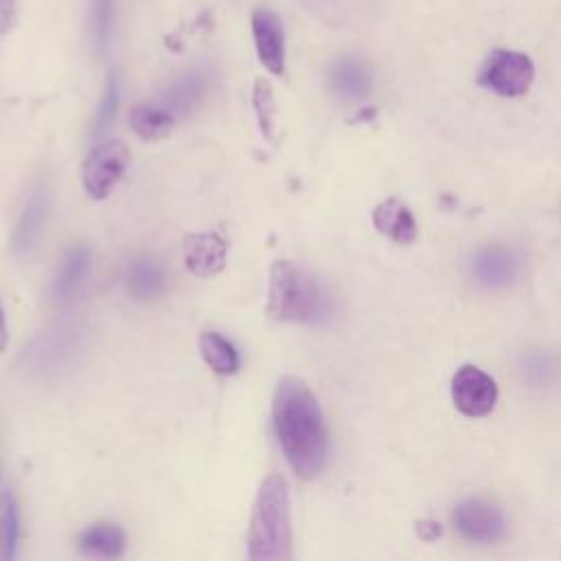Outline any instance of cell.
I'll return each mask as SVG.
<instances>
[{"mask_svg": "<svg viewBox=\"0 0 561 561\" xmlns=\"http://www.w3.org/2000/svg\"><path fill=\"white\" fill-rule=\"evenodd\" d=\"M81 348V331L75 324H57L39 333L22 353L24 370L37 375H57L70 366Z\"/></svg>", "mask_w": 561, "mask_h": 561, "instance_id": "4", "label": "cell"}, {"mask_svg": "<svg viewBox=\"0 0 561 561\" xmlns=\"http://www.w3.org/2000/svg\"><path fill=\"white\" fill-rule=\"evenodd\" d=\"M535 79V64L528 55L517 50L497 48L493 50L482 70H480V85L502 94V96H519L524 94Z\"/></svg>", "mask_w": 561, "mask_h": 561, "instance_id": "6", "label": "cell"}, {"mask_svg": "<svg viewBox=\"0 0 561 561\" xmlns=\"http://www.w3.org/2000/svg\"><path fill=\"white\" fill-rule=\"evenodd\" d=\"M48 186L42 182L33 188V193L28 195L24 208H22V215L15 224V230H13V237H11V250L18 259H24L31 254V250L35 248L39 234H42V228H44V221H46V215H48Z\"/></svg>", "mask_w": 561, "mask_h": 561, "instance_id": "12", "label": "cell"}, {"mask_svg": "<svg viewBox=\"0 0 561 561\" xmlns=\"http://www.w3.org/2000/svg\"><path fill=\"white\" fill-rule=\"evenodd\" d=\"M199 353L217 375H234L239 370V353L234 344L217 331H204L199 335Z\"/></svg>", "mask_w": 561, "mask_h": 561, "instance_id": "20", "label": "cell"}, {"mask_svg": "<svg viewBox=\"0 0 561 561\" xmlns=\"http://www.w3.org/2000/svg\"><path fill=\"white\" fill-rule=\"evenodd\" d=\"M15 22V0H0V37L11 31Z\"/></svg>", "mask_w": 561, "mask_h": 561, "instance_id": "25", "label": "cell"}, {"mask_svg": "<svg viewBox=\"0 0 561 561\" xmlns=\"http://www.w3.org/2000/svg\"><path fill=\"white\" fill-rule=\"evenodd\" d=\"M451 399L467 416H484L495 408L497 386L491 375L473 364H465L451 379Z\"/></svg>", "mask_w": 561, "mask_h": 561, "instance_id": "7", "label": "cell"}, {"mask_svg": "<svg viewBox=\"0 0 561 561\" xmlns=\"http://www.w3.org/2000/svg\"><path fill=\"white\" fill-rule=\"evenodd\" d=\"M116 110H118V77H116L114 70H110L107 79H105V90H103L101 105L96 110V116H94V123H92V129H90L92 138H99L107 131V127L116 118Z\"/></svg>", "mask_w": 561, "mask_h": 561, "instance_id": "23", "label": "cell"}, {"mask_svg": "<svg viewBox=\"0 0 561 561\" xmlns=\"http://www.w3.org/2000/svg\"><path fill=\"white\" fill-rule=\"evenodd\" d=\"M7 342H9V327H7V316H4V309L0 302V355L7 348Z\"/></svg>", "mask_w": 561, "mask_h": 561, "instance_id": "27", "label": "cell"}, {"mask_svg": "<svg viewBox=\"0 0 561 561\" xmlns=\"http://www.w3.org/2000/svg\"><path fill=\"white\" fill-rule=\"evenodd\" d=\"M175 116L162 103H138L129 112V127L131 131L147 142L162 140L171 134L175 125Z\"/></svg>", "mask_w": 561, "mask_h": 561, "instance_id": "19", "label": "cell"}, {"mask_svg": "<svg viewBox=\"0 0 561 561\" xmlns=\"http://www.w3.org/2000/svg\"><path fill=\"white\" fill-rule=\"evenodd\" d=\"M131 153L123 140L110 138L90 149L81 167V182L90 199H105L129 167Z\"/></svg>", "mask_w": 561, "mask_h": 561, "instance_id": "5", "label": "cell"}, {"mask_svg": "<svg viewBox=\"0 0 561 561\" xmlns=\"http://www.w3.org/2000/svg\"><path fill=\"white\" fill-rule=\"evenodd\" d=\"M469 267H471V276L480 285L495 289V287L508 285L517 276L519 256L513 248L493 243L476 250Z\"/></svg>", "mask_w": 561, "mask_h": 561, "instance_id": "11", "label": "cell"}, {"mask_svg": "<svg viewBox=\"0 0 561 561\" xmlns=\"http://www.w3.org/2000/svg\"><path fill=\"white\" fill-rule=\"evenodd\" d=\"M267 318L276 322L316 324L329 318L331 298L322 285L296 263L278 259L267 276Z\"/></svg>", "mask_w": 561, "mask_h": 561, "instance_id": "3", "label": "cell"}, {"mask_svg": "<svg viewBox=\"0 0 561 561\" xmlns=\"http://www.w3.org/2000/svg\"><path fill=\"white\" fill-rule=\"evenodd\" d=\"M272 421L285 460L300 478H316L329 454V434L320 403L298 377H283L272 399Z\"/></svg>", "mask_w": 561, "mask_h": 561, "instance_id": "1", "label": "cell"}, {"mask_svg": "<svg viewBox=\"0 0 561 561\" xmlns=\"http://www.w3.org/2000/svg\"><path fill=\"white\" fill-rule=\"evenodd\" d=\"M454 528L473 543H493L504 535V517L497 506L486 500L469 497L454 511Z\"/></svg>", "mask_w": 561, "mask_h": 561, "instance_id": "8", "label": "cell"}, {"mask_svg": "<svg viewBox=\"0 0 561 561\" xmlns=\"http://www.w3.org/2000/svg\"><path fill=\"white\" fill-rule=\"evenodd\" d=\"M20 541V513L11 495L0 506V561H11L18 554Z\"/></svg>", "mask_w": 561, "mask_h": 561, "instance_id": "22", "label": "cell"}, {"mask_svg": "<svg viewBox=\"0 0 561 561\" xmlns=\"http://www.w3.org/2000/svg\"><path fill=\"white\" fill-rule=\"evenodd\" d=\"M252 107L259 121V129L265 140H274L276 136V99L267 79H256L252 85Z\"/></svg>", "mask_w": 561, "mask_h": 561, "instance_id": "21", "label": "cell"}, {"mask_svg": "<svg viewBox=\"0 0 561 561\" xmlns=\"http://www.w3.org/2000/svg\"><path fill=\"white\" fill-rule=\"evenodd\" d=\"M375 228L399 245H410L416 239V221L412 210L397 197L379 202L373 210Z\"/></svg>", "mask_w": 561, "mask_h": 561, "instance_id": "17", "label": "cell"}, {"mask_svg": "<svg viewBox=\"0 0 561 561\" xmlns=\"http://www.w3.org/2000/svg\"><path fill=\"white\" fill-rule=\"evenodd\" d=\"M114 0H92V37L99 53H105L112 35Z\"/></svg>", "mask_w": 561, "mask_h": 561, "instance_id": "24", "label": "cell"}, {"mask_svg": "<svg viewBox=\"0 0 561 561\" xmlns=\"http://www.w3.org/2000/svg\"><path fill=\"white\" fill-rule=\"evenodd\" d=\"M127 289L138 302L158 300L167 291V272L151 254L136 256L127 267Z\"/></svg>", "mask_w": 561, "mask_h": 561, "instance_id": "16", "label": "cell"}, {"mask_svg": "<svg viewBox=\"0 0 561 561\" xmlns=\"http://www.w3.org/2000/svg\"><path fill=\"white\" fill-rule=\"evenodd\" d=\"M90 267H92V250L88 245L70 248L61 256V261L53 274V280H50L53 302L55 305L68 302L79 291V287L85 283Z\"/></svg>", "mask_w": 561, "mask_h": 561, "instance_id": "13", "label": "cell"}, {"mask_svg": "<svg viewBox=\"0 0 561 561\" xmlns=\"http://www.w3.org/2000/svg\"><path fill=\"white\" fill-rule=\"evenodd\" d=\"M184 265L193 276L219 274L228 261V241L219 232H191L182 241Z\"/></svg>", "mask_w": 561, "mask_h": 561, "instance_id": "10", "label": "cell"}, {"mask_svg": "<svg viewBox=\"0 0 561 561\" xmlns=\"http://www.w3.org/2000/svg\"><path fill=\"white\" fill-rule=\"evenodd\" d=\"M252 39L263 68L272 75L285 72V28L283 20L272 9H256L250 18Z\"/></svg>", "mask_w": 561, "mask_h": 561, "instance_id": "9", "label": "cell"}, {"mask_svg": "<svg viewBox=\"0 0 561 561\" xmlns=\"http://www.w3.org/2000/svg\"><path fill=\"white\" fill-rule=\"evenodd\" d=\"M419 535H421L423 539L432 541V539H436V537L440 535V528H438V524H434V522H421V524H419Z\"/></svg>", "mask_w": 561, "mask_h": 561, "instance_id": "26", "label": "cell"}, {"mask_svg": "<svg viewBox=\"0 0 561 561\" xmlns=\"http://www.w3.org/2000/svg\"><path fill=\"white\" fill-rule=\"evenodd\" d=\"M210 85V75L204 68H191L182 77H178L162 96V105L173 112L175 118L188 116L199 107L206 90Z\"/></svg>", "mask_w": 561, "mask_h": 561, "instance_id": "14", "label": "cell"}, {"mask_svg": "<svg viewBox=\"0 0 561 561\" xmlns=\"http://www.w3.org/2000/svg\"><path fill=\"white\" fill-rule=\"evenodd\" d=\"M125 530L114 522H96L79 537V552L92 559H118L125 552Z\"/></svg>", "mask_w": 561, "mask_h": 561, "instance_id": "18", "label": "cell"}, {"mask_svg": "<svg viewBox=\"0 0 561 561\" xmlns=\"http://www.w3.org/2000/svg\"><path fill=\"white\" fill-rule=\"evenodd\" d=\"M291 504L287 480L280 473H267L259 484L250 524L248 557L254 561L291 559Z\"/></svg>", "mask_w": 561, "mask_h": 561, "instance_id": "2", "label": "cell"}, {"mask_svg": "<svg viewBox=\"0 0 561 561\" xmlns=\"http://www.w3.org/2000/svg\"><path fill=\"white\" fill-rule=\"evenodd\" d=\"M370 70L357 57H340L329 68V88L342 101H359L370 92Z\"/></svg>", "mask_w": 561, "mask_h": 561, "instance_id": "15", "label": "cell"}]
</instances>
